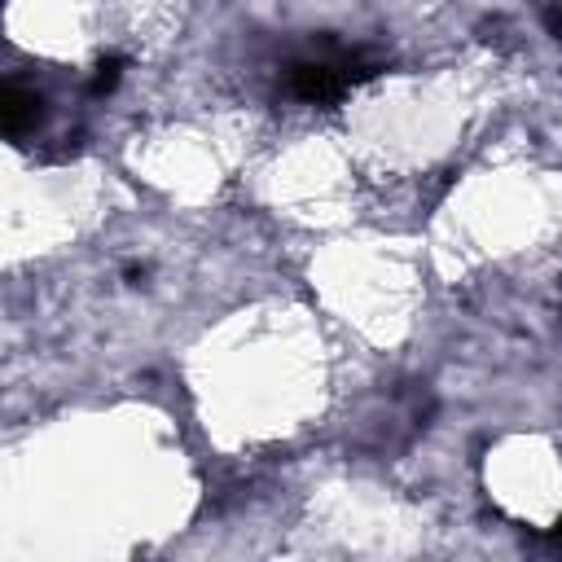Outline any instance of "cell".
<instances>
[{
	"instance_id": "6da1fadb",
	"label": "cell",
	"mask_w": 562,
	"mask_h": 562,
	"mask_svg": "<svg viewBox=\"0 0 562 562\" xmlns=\"http://www.w3.org/2000/svg\"><path fill=\"white\" fill-rule=\"evenodd\" d=\"M0 119H4V136H9V140H22V136L35 132V123L44 119V97H40L35 88L9 83V88H4V101H0Z\"/></svg>"
},
{
	"instance_id": "7a4b0ae2",
	"label": "cell",
	"mask_w": 562,
	"mask_h": 562,
	"mask_svg": "<svg viewBox=\"0 0 562 562\" xmlns=\"http://www.w3.org/2000/svg\"><path fill=\"white\" fill-rule=\"evenodd\" d=\"M119 75H123V57H101L97 61V70H92V97H105V92H114L119 88Z\"/></svg>"
},
{
	"instance_id": "3957f363",
	"label": "cell",
	"mask_w": 562,
	"mask_h": 562,
	"mask_svg": "<svg viewBox=\"0 0 562 562\" xmlns=\"http://www.w3.org/2000/svg\"><path fill=\"white\" fill-rule=\"evenodd\" d=\"M544 22H549V31H553V40L562 44V4H558V9H549V13H544Z\"/></svg>"
},
{
	"instance_id": "277c9868",
	"label": "cell",
	"mask_w": 562,
	"mask_h": 562,
	"mask_svg": "<svg viewBox=\"0 0 562 562\" xmlns=\"http://www.w3.org/2000/svg\"><path fill=\"white\" fill-rule=\"evenodd\" d=\"M553 540H558V544H562V518H558V527H553Z\"/></svg>"
}]
</instances>
